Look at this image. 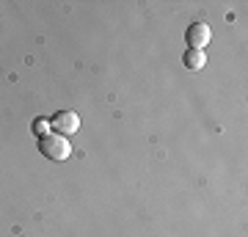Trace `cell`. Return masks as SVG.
I'll use <instances>...</instances> for the list:
<instances>
[{
  "instance_id": "1",
  "label": "cell",
  "mask_w": 248,
  "mask_h": 237,
  "mask_svg": "<svg viewBox=\"0 0 248 237\" xmlns=\"http://www.w3.org/2000/svg\"><path fill=\"white\" fill-rule=\"evenodd\" d=\"M39 152L45 155V158L50 160H66L69 158V141L63 138V135H55V132H47V135H42L39 138Z\"/></svg>"
},
{
  "instance_id": "2",
  "label": "cell",
  "mask_w": 248,
  "mask_h": 237,
  "mask_svg": "<svg viewBox=\"0 0 248 237\" xmlns=\"http://www.w3.org/2000/svg\"><path fill=\"white\" fill-rule=\"evenodd\" d=\"M50 127L55 130V135H72V132L80 130V116L75 111H58V113L50 119Z\"/></svg>"
},
{
  "instance_id": "3",
  "label": "cell",
  "mask_w": 248,
  "mask_h": 237,
  "mask_svg": "<svg viewBox=\"0 0 248 237\" xmlns=\"http://www.w3.org/2000/svg\"><path fill=\"white\" fill-rule=\"evenodd\" d=\"M185 39H187V44H190V50H202L204 44L210 42V25H207L204 19L190 22L187 31H185Z\"/></svg>"
},
{
  "instance_id": "4",
  "label": "cell",
  "mask_w": 248,
  "mask_h": 237,
  "mask_svg": "<svg viewBox=\"0 0 248 237\" xmlns=\"http://www.w3.org/2000/svg\"><path fill=\"white\" fill-rule=\"evenodd\" d=\"M182 61H185L187 69H202L204 63H207V58H204L202 50H187V53L182 55Z\"/></svg>"
},
{
  "instance_id": "5",
  "label": "cell",
  "mask_w": 248,
  "mask_h": 237,
  "mask_svg": "<svg viewBox=\"0 0 248 237\" xmlns=\"http://www.w3.org/2000/svg\"><path fill=\"white\" fill-rule=\"evenodd\" d=\"M31 130H33L36 135L42 138V135H47V130H50V122H47V119H36V122H33V127H31Z\"/></svg>"
}]
</instances>
